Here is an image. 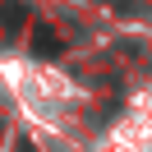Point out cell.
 <instances>
[{
	"mask_svg": "<svg viewBox=\"0 0 152 152\" xmlns=\"http://www.w3.org/2000/svg\"><path fill=\"white\" fill-rule=\"evenodd\" d=\"M32 42H37V56H56V51H60V37H56L51 28H37Z\"/></svg>",
	"mask_w": 152,
	"mask_h": 152,
	"instance_id": "6da1fadb",
	"label": "cell"
}]
</instances>
